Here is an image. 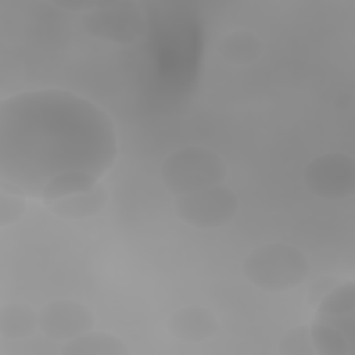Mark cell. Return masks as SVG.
Wrapping results in <instances>:
<instances>
[{
	"mask_svg": "<svg viewBox=\"0 0 355 355\" xmlns=\"http://www.w3.org/2000/svg\"><path fill=\"white\" fill-rule=\"evenodd\" d=\"M118 155L110 115L72 92L42 89L0 103V176L24 196L37 197L67 171L101 178Z\"/></svg>",
	"mask_w": 355,
	"mask_h": 355,
	"instance_id": "1",
	"label": "cell"
},
{
	"mask_svg": "<svg viewBox=\"0 0 355 355\" xmlns=\"http://www.w3.org/2000/svg\"><path fill=\"white\" fill-rule=\"evenodd\" d=\"M308 257L286 243H269L254 248L243 262L245 279L268 293H282L300 286L309 275Z\"/></svg>",
	"mask_w": 355,
	"mask_h": 355,
	"instance_id": "2",
	"label": "cell"
},
{
	"mask_svg": "<svg viewBox=\"0 0 355 355\" xmlns=\"http://www.w3.org/2000/svg\"><path fill=\"white\" fill-rule=\"evenodd\" d=\"M159 172L168 193L179 197L222 184L227 175V165L214 150L186 146L169 153Z\"/></svg>",
	"mask_w": 355,
	"mask_h": 355,
	"instance_id": "3",
	"label": "cell"
},
{
	"mask_svg": "<svg viewBox=\"0 0 355 355\" xmlns=\"http://www.w3.org/2000/svg\"><path fill=\"white\" fill-rule=\"evenodd\" d=\"M82 24L87 35L114 42L118 44H130L146 32V17L136 1H98V4L86 11Z\"/></svg>",
	"mask_w": 355,
	"mask_h": 355,
	"instance_id": "4",
	"label": "cell"
},
{
	"mask_svg": "<svg viewBox=\"0 0 355 355\" xmlns=\"http://www.w3.org/2000/svg\"><path fill=\"white\" fill-rule=\"evenodd\" d=\"M240 207L239 196L226 184H218L175 198L176 216L196 229H216L233 220Z\"/></svg>",
	"mask_w": 355,
	"mask_h": 355,
	"instance_id": "5",
	"label": "cell"
},
{
	"mask_svg": "<svg viewBox=\"0 0 355 355\" xmlns=\"http://www.w3.org/2000/svg\"><path fill=\"white\" fill-rule=\"evenodd\" d=\"M305 187L326 200L349 198L355 193V162L344 153H327L311 159L304 171Z\"/></svg>",
	"mask_w": 355,
	"mask_h": 355,
	"instance_id": "6",
	"label": "cell"
},
{
	"mask_svg": "<svg viewBox=\"0 0 355 355\" xmlns=\"http://www.w3.org/2000/svg\"><path fill=\"white\" fill-rule=\"evenodd\" d=\"M93 312L73 300H54L39 311V329L44 337L58 343L69 341L94 327Z\"/></svg>",
	"mask_w": 355,
	"mask_h": 355,
	"instance_id": "7",
	"label": "cell"
},
{
	"mask_svg": "<svg viewBox=\"0 0 355 355\" xmlns=\"http://www.w3.org/2000/svg\"><path fill=\"white\" fill-rule=\"evenodd\" d=\"M166 327L180 341L201 343L218 331L219 323L211 309L200 305H186L169 315Z\"/></svg>",
	"mask_w": 355,
	"mask_h": 355,
	"instance_id": "8",
	"label": "cell"
},
{
	"mask_svg": "<svg viewBox=\"0 0 355 355\" xmlns=\"http://www.w3.org/2000/svg\"><path fill=\"white\" fill-rule=\"evenodd\" d=\"M108 201V191L107 189L98 182L93 189L72 194L53 202L46 204L47 209L62 219L69 220H80L87 219L104 209Z\"/></svg>",
	"mask_w": 355,
	"mask_h": 355,
	"instance_id": "9",
	"label": "cell"
},
{
	"mask_svg": "<svg viewBox=\"0 0 355 355\" xmlns=\"http://www.w3.org/2000/svg\"><path fill=\"white\" fill-rule=\"evenodd\" d=\"M216 50L219 57L227 64L247 67L262 57L263 43L254 32L240 29L223 35L218 42Z\"/></svg>",
	"mask_w": 355,
	"mask_h": 355,
	"instance_id": "10",
	"label": "cell"
},
{
	"mask_svg": "<svg viewBox=\"0 0 355 355\" xmlns=\"http://www.w3.org/2000/svg\"><path fill=\"white\" fill-rule=\"evenodd\" d=\"M61 355H128L126 344L105 331H87L69 341L60 349Z\"/></svg>",
	"mask_w": 355,
	"mask_h": 355,
	"instance_id": "11",
	"label": "cell"
},
{
	"mask_svg": "<svg viewBox=\"0 0 355 355\" xmlns=\"http://www.w3.org/2000/svg\"><path fill=\"white\" fill-rule=\"evenodd\" d=\"M39 329V313L29 305L8 302L0 308V336L7 340H25Z\"/></svg>",
	"mask_w": 355,
	"mask_h": 355,
	"instance_id": "12",
	"label": "cell"
},
{
	"mask_svg": "<svg viewBox=\"0 0 355 355\" xmlns=\"http://www.w3.org/2000/svg\"><path fill=\"white\" fill-rule=\"evenodd\" d=\"M97 176L86 171H67L53 176L40 194V200H43L44 205L53 202L55 200L83 193L93 189L98 183Z\"/></svg>",
	"mask_w": 355,
	"mask_h": 355,
	"instance_id": "13",
	"label": "cell"
},
{
	"mask_svg": "<svg viewBox=\"0 0 355 355\" xmlns=\"http://www.w3.org/2000/svg\"><path fill=\"white\" fill-rule=\"evenodd\" d=\"M311 338L315 348V354L319 355H354L355 344L351 343L341 331L331 326L312 322Z\"/></svg>",
	"mask_w": 355,
	"mask_h": 355,
	"instance_id": "14",
	"label": "cell"
},
{
	"mask_svg": "<svg viewBox=\"0 0 355 355\" xmlns=\"http://www.w3.org/2000/svg\"><path fill=\"white\" fill-rule=\"evenodd\" d=\"M279 354L282 355H313L315 348L308 324L287 330L279 341Z\"/></svg>",
	"mask_w": 355,
	"mask_h": 355,
	"instance_id": "15",
	"label": "cell"
},
{
	"mask_svg": "<svg viewBox=\"0 0 355 355\" xmlns=\"http://www.w3.org/2000/svg\"><path fill=\"white\" fill-rule=\"evenodd\" d=\"M26 211L24 196L0 189V226L6 227L15 223Z\"/></svg>",
	"mask_w": 355,
	"mask_h": 355,
	"instance_id": "16",
	"label": "cell"
},
{
	"mask_svg": "<svg viewBox=\"0 0 355 355\" xmlns=\"http://www.w3.org/2000/svg\"><path fill=\"white\" fill-rule=\"evenodd\" d=\"M343 280H340L336 276H323L320 279H318L316 282H313V284L309 287L308 291V302L313 306H316L319 304V301L329 293L331 291L338 283H341Z\"/></svg>",
	"mask_w": 355,
	"mask_h": 355,
	"instance_id": "17",
	"label": "cell"
},
{
	"mask_svg": "<svg viewBox=\"0 0 355 355\" xmlns=\"http://www.w3.org/2000/svg\"><path fill=\"white\" fill-rule=\"evenodd\" d=\"M57 7H61L64 10H72V11H89L92 8H94L98 1H57L53 3Z\"/></svg>",
	"mask_w": 355,
	"mask_h": 355,
	"instance_id": "18",
	"label": "cell"
}]
</instances>
